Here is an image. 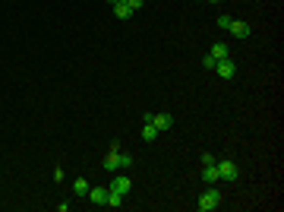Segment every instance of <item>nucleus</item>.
<instances>
[{
    "label": "nucleus",
    "mask_w": 284,
    "mask_h": 212,
    "mask_svg": "<svg viewBox=\"0 0 284 212\" xmlns=\"http://www.w3.org/2000/svg\"><path fill=\"white\" fill-rule=\"evenodd\" d=\"M126 6L136 13V10H142V6H145V0H126Z\"/></svg>",
    "instance_id": "a211bd4d"
},
{
    "label": "nucleus",
    "mask_w": 284,
    "mask_h": 212,
    "mask_svg": "<svg viewBox=\"0 0 284 212\" xmlns=\"http://www.w3.org/2000/svg\"><path fill=\"white\" fill-rule=\"evenodd\" d=\"M231 22H234V16H227V13H224V16H218V29L227 32V25H231Z\"/></svg>",
    "instance_id": "dca6fc26"
},
{
    "label": "nucleus",
    "mask_w": 284,
    "mask_h": 212,
    "mask_svg": "<svg viewBox=\"0 0 284 212\" xmlns=\"http://www.w3.org/2000/svg\"><path fill=\"white\" fill-rule=\"evenodd\" d=\"M227 32H231L234 38H240V42H243V38H249V35H253V25H249V22H243V19H234V22L227 25Z\"/></svg>",
    "instance_id": "20e7f679"
},
{
    "label": "nucleus",
    "mask_w": 284,
    "mask_h": 212,
    "mask_svg": "<svg viewBox=\"0 0 284 212\" xmlns=\"http://www.w3.org/2000/svg\"><path fill=\"white\" fill-rule=\"evenodd\" d=\"M114 16H117V19H130L133 16V10L126 6V0H123V3H114Z\"/></svg>",
    "instance_id": "f8f14e48"
},
{
    "label": "nucleus",
    "mask_w": 284,
    "mask_h": 212,
    "mask_svg": "<svg viewBox=\"0 0 284 212\" xmlns=\"http://www.w3.org/2000/svg\"><path fill=\"white\" fill-rule=\"evenodd\" d=\"M221 200H224V196H221V190H218V187H215V184H212V187H208L205 193L199 196V203H196V209H199V212H215V209L221 206Z\"/></svg>",
    "instance_id": "f257e3e1"
},
{
    "label": "nucleus",
    "mask_w": 284,
    "mask_h": 212,
    "mask_svg": "<svg viewBox=\"0 0 284 212\" xmlns=\"http://www.w3.org/2000/svg\"><path fill=\"white\" fill-rule=\"evenodd\" d=\"M208 54L215 57V61H224L227 57V44L224 42H218V44H212V51H208Z\"/></svg>",
    "instance_id": "9b49d317"
},
{
    "label": "nucleus",
    "mask_w": 284,
    "mask_h": 212,
    "mask_svg": "<svg viewBox=\"0 0 284 212\" xmlns=\"http://www.w3.org/2000/svg\"><path fill=\"white\" fill-rule=\"evenodd\" d=\"M126 203V193H114V190H107V206L111 209H120Z\"/></svg>",
    "instance_id": "1a4fd4ad"
},
{
    "label": "nucleus",
    "mask_w": 284,
    "mask_h": 212,
    "mask_svg": "<svg viewBox=\"0 0 284 212\" xmlns=\"http://www.w3.org/2000/svg\"><path fill=\"white\" fill-rule=\"evenodd\" d=\"M215 162H218V158H215ZM215 162H208V165H202V181L205 184H218L221 177H218V165Z\"/></svg>",
    "instance_id": "423d86ee"
},
{
    "label": "nucleus",
    "mask_w": 284,
    "mask_h": 212,
    "mask_svg": "<svg viewBox=\"0 0 284 212\" xmlns=\"http://www.w3.org/2000/svg\"><path fill=\"white\" fill-rule=\"evenodd\" d=\"M145 124H152L158 133H164V130H171V127H174V117H171V114H148V121H145Z\"/></svg>",
    "instance_id": "7ed1b4c3"
},
{
    "label": "nucleus",
    "mask_w": 284,
    "mask_h": 212,
    "mask_svg": "<svg viewBox=\"0 0 284 212\" xmlns=\"http://www.w3.org/2000/svg\"><path fill=\"white\" fill-rule=\"evenodd\" d=\"M215 165H218L221 181H237V177H240V168H237V162H231V158H221V162H215Z\"/></svg>",
    "instance_id": "f03ea898"
},
{
    "label": "nucleus",
    "mask_w": 284,
    "mask_h": 212,
    "mask_svg": "<svg viewBox=\"0 0 284 212\" xmlns=\"http://www.w3.org/2000/svg\"><path fill=\"white\" fill-rule=\"evenodd\" d=\"M104 171H107V174H114V171H120V165H117V152H111V155L104 158Z\"/></svg>",
    "instance_id": "ddd939ff"
},
{
    "label": "nucleus",
    "mask_w": 284,
    "mask_h": 212,
    "mask_svg": "<svg viewBox=\"0 0 284 212\" xmlns=\"http://www.w3.org/2000/svg\"><path fill=\"white\" fill-rule=\"evenodd\" d=\"M215 64H218V61H215L212 54H205V57H202V67H205V70H215Z\"/></svg>",
    "instance_id": "f3484780"
},
{
    "label": "nucleus",
    "mask_w": 284,
    "mask_h": 212,
    "mask_svg": "<svg viewBox=\"0 0 284 212\" xmlns=\"http://www.w3.org/2000/svg\"><path fill=\"white\" fill-rule=\"evenodd\" d=\"M215 73H218L221 79H234V76H237V64L231 61V57H224V61L215 64Z\"/></svg>",
    "instance_id": "39448f33"
},
{
    "label": "nucleus",
    "mask_w": 284,
    "mask_h": 212,
    "mask_svg": "<svg viewBox=\"0 0 284 212\" xmlns=\"http://www.w3.org/2000/svg\"><path fill=\"white\" fill-rule=\"evenodd\" d=\"M107 190H114V193H130V190H133V181H130L126 174H123V177H114Z\"/></svg>",
    "instance_id": "0eeeda50"
},
{
    "label": "nucleus",
    "mask_w": 284,
    "mask_h": 212,
    "mask_svg": "<svg viewBox=\"0 0 284 212\" xmlns=\"http://www.w3.org/2000/svg\"><path fill=\"white\" fill-rule=\"evenodd\" d=\"M107 3H111V6H114V3H123V0H107Z\"/></svg>",
    "instance_id": "6ab92c4d"
},
{
    "label": "nucleus",
    "mask_w": 284,
    "mask_h": 212,
    "mask_svg": "<svg viewBox=\"0 0 284 212\" xmlns=\"http://www.w3.org/2000/svg\"><path fill=\"white\" fill-rule=\"evenodd\" d=\"M89 200L95 206H107V187H89Z\"/></svg>",
    "instance_id": "6e6552de"
},
{
    "label": "nucleus",
    "mask_w": 284,
    "mask_h": 212,
    "mask_svg": "<svg viewBox=\"0 0 284 212\" xmlns=\"http://www.w3.org/2000/svg\"><path fill=\"white\" fill-rule=\"evenodd\" d=\"M117 165H120V168H130V165H133V155H130V152H117Z\"/></svg>",
    "instance_id": "2eb2a0df"
},
{
    "label": "nucleus",
    "mask_w": 284,
    "mask_h": 212,
    "mask_svg": "<svg viewBox=\"0 0 284 212\" xmlns=\"http://www.w3.org/2000/svg\"><path fill=\"white\" fill-rule=\"evenodd\" d=\"M142 140H145V143H155V140H158V130H155L152 124H145V130H142Z\"/></svg>",
    "instance_id": "4468645a"
},
{
    "label": "nucleus",
    "mask_w": 284,
    "mask_h": 212,
    "mask_svg": "<svg viewBox=\"0 0 284 212\" xmlns=\"http://www.w3.org/2000/svg\"><path fill=\"white\" fill-rule=\"evenodd\" d=\"M89 187H92V184L85 181V177H76V184H73V193H76V196H89Z\"/></svg>",
    "instance_id": "9d476101"
},
{
    "label": "nucleus",
    "mask_w": 284,
    "mask_h": 212,
    "mask_svg": "<svg viewBox=\"0 0 284 212\" xmlns=\"http://www.w3.org/2000/svg\"><path fill=\"white\" fill-rule=\"evenodd\" d=\"M208 3H221V0H208Z\"/></svg>",
    "instance_id": "aec40b11"
}]
</instances>
